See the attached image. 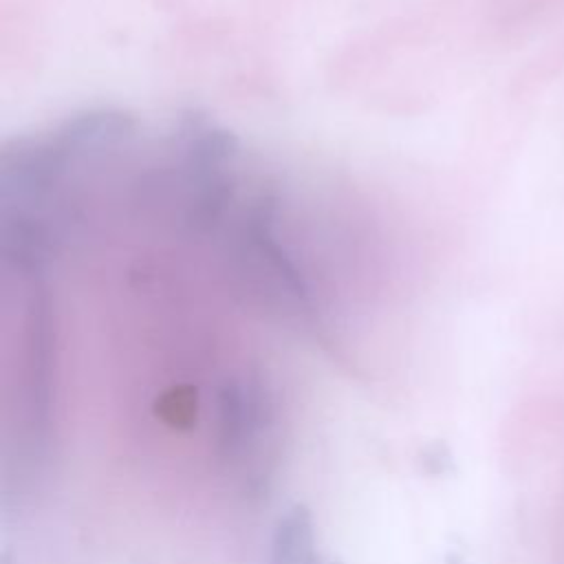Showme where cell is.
I'll return each mask as SVG.
<instances>
[{"mask_svg": "<svg viewBox=\"0 0 564 564\" xmlns=\"http://www.w3.org/2000/svg\"><path fill=\"white\" fill-rule=\"evenodd\" d=\"M447 564H465V562H463L460 557H456V555H454V557H449V560H447Z\"/></svg>", "mask_w": 564, "mask_h": 564, "instance_id": "7a4b0ae2", "label": "cell"}, {"mask_svg": "<svg viewBox=\"0 0 564 564\" xmlns=\"http://www.w3.org/2000/svg\"><path fill=\"white\" fill-rule=\"evenodd\" d=\"M271 564H330L322 562L313 544V522L304 507L289 511L275 529Z\"/></svg>", "mask_w": 564, "mask_h": 564, "instance_id": "6da1fadb", "label": "cell"}]
</instances>
